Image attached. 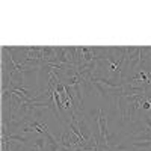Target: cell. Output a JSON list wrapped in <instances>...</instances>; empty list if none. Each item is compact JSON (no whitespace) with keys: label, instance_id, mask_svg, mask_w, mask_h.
Instances as JSON below:
<instances>
[{"label":"cell","instance_id":"obj_1","mask_svg":"<svg viewBox=\"0 0 151 151\" xmlns=\"http://www.w3.org/2000/svg\"><path fill=\"white\" fill-rule=\"evenodd\" d=\"M132 148H134V150H150V148H151V141L132 142Z\"/></svg>","mask_w":151,"mask_h":151}]
</instances>
